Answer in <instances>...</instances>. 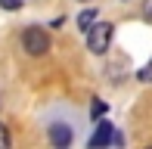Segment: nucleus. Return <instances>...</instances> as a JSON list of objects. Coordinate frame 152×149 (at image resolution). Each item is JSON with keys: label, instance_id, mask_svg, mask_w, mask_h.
I'll return each instance as SVG.
<instances>
[{"label": "nucleus", "instance_id": "obj_2", "mask_svg": "<svg viewBox=\"0 0 152 149\" xmlns=\"http://www.w3.org/2000/svg\"><path fill=\"white\" fill-rule=\"evenodd\" d=\"M87 34V47H90V53H106L109 50V40H112V25L109 22H96V25H90V28L84 31Z\"/></svg>", "mask_w": 152, "mask_h": 149}, {"label": "nucleus", "instance_id": "obj_3", "mask_svg": "<svg viewBox=\"0 0 152 149\" xmlns=\"http://www.w3.org/2000/svg\"><path fill=\"white\" fill-rule=\"evenodd\" d=\"M109 143H121V137L112 131V124H109V121H99L96 134L90 137V146H93V149H99V146H109Z\"/></svg>", "mask_w": 152, "mask_h": 149}, {"label": "nucleus", "instance_id": "obj_5", "mask_svg": "<svg viewBox=\"0 0 152 149\" xmlns=\"http://www.w3.org/2000/svg\"><path fill=\"white\" fill-rule=\"evenodd\" d=\"M93 22H96V9H84V12L78 16V28H81V31H87Z\"/></svg>", "mask_w": 152, "mask_h": 149}, {"label": "nucleus", "instance_id": "obj_4", "mask_svg": "<svg viewBox=\"0 0 152 149\" xmlns=\"http://www.w3.org/2000/svg\"><path fill=\"white\" fill-rule=\"evenodd\" d=\"M50 143H53V146H59V149H65L68 143H72V127L62 124V121L50 124Z\"/></svg>", "mask_w": 152, "mask_h": 149}, {"label": "nucleus", "instance_id": "obj_7", "mask_svg": "<svg viewBox=\"0 0 152 149\" xmlns=\"http://www.w3.org/2000/svg\"><path fill=\"white\" fill-rule=\"evenodd\" d=\"M0 149H10V134H6L3 124H0Z\"/></svg>", "mask_w": 152, "mask_h": 149}, {"label": "nucleus", "instance_id": "obj_9", "mask_svg": "<svg viewBox=\"0 0 152 149\" xmlns=\"http://www.w3.org/2000/svg\"><path fill=\"white\" fill-rule=\"evenodd\" d=\"M102 112H106V103H99V99H96V103H93V118H99Z\"/></svg>", "mask_w": 152, "mask_h": 149}, {"label": "nucleus", "instance_id": "obj_8", "mask_svg": "<svg viewBox=\"0 0 152 149\" xmlns=\"http://www.w3.org/2000/svg\"><path fill=\"white\" fill-rule=\"evenodd\" d=\"M0 6H3V9H19L22 0H0Z\"/></svg>", "mask_w": 152, "mask_h": 149}, {"label": "nucleus", "instance_id": "obj_1", "mask_svg": "<svg viewBox=\"0 0 152 149\" xmlns=\"http://www.w3.org/2000/svg\"><path fill=\"white\" fill-rule=\"evenodd\" d=\"M22 50L28 56H44L50 50V34H47L40 25H31V28L22 31Z\"/></svg>", "mask_w": 152, "mask_h": 149}, {"label": "nucleus", "instance_id": "obj_6", "mask_svg": "<svg viewBox=\"0 0 152 149\" xmlns=\"http://www.w3.org/2000/svg\"><path fill=\"white\" fill-rule=\"evenodd\" d=\"M137 74H140V81H152V59H149V62L143 65V69L137 72Z\"/></svg>", "mask_w": 152, "mask_h": 149}, {"label": "nucleus", "instance_id": "obj_10", "mask_svg": "<svg viewBox=\"0 0 152 149\" xmlns=\"http://www.w3.org/2000/svg\"><path fill=\"white\" fill-rule=\"evenodd\" d=\"M143 16H146L149 22H152V0H146V9H143Z\"/></svg>", "mask_w": 152, "mask_h": 149}]
</instances>
